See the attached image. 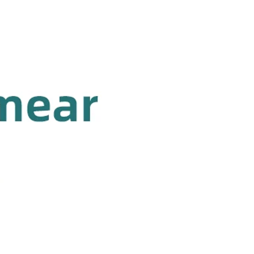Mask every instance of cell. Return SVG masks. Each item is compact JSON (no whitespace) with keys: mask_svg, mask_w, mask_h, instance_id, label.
<instances>
[{"mask_svg":"<svg viewBox=\"0 0 254 254\" xmlns=\"http://www.w3.org/2000/svg\"><path fill=\"white\" fill-rule=\"evenodd\" d=\"M98 96H95L93 99H90V97H86L85 96L83 98V112H84V117H83V121L84 122H89L90 121V107L92 104L94 103H97Z\"/></svg>","mask_w":254,"mask_h":254,"instance_id":"277c9868","label":"cell"},{"mask_svg":"<svg viewBox=\"0 0 254 254\" xmlns=\"http://www.w3.org/2000/svg\"><path fill=\"white\" fill-rule=\"evenodd\" d=\"M7 104L12 103H15V122H22V100L18 96H9L5 99Z\"/></svg>","mask_w":254,"mask_h":254,"instance_id":"3957f363","label":"cell"},{"mask_svg":"<svg viewBox=\"0 0 254 254\" xmlns=\"http://www.w3.org/2000/svg\"><path fill=\"white\" fill-rule=\"evenodd\" d=\"M7 105L5 98L0 96V122L7 121Z\"/></svg>","mask_w":254,"mask_h":254,"instance_id":"5b68a950","label":"cell"},{"mask_svg":"<svg viewBox=\"0 0 254 254\" xmlns=\"http://www.w3.org/2000/svg\"><path fill=\"white\" fill-rule=\"evenodd\" d=\"M60 103H69L71 108V122L77 121V103L76 99L70 96H61L59 99Z\"/></svg>","mask_w":254,"mask_h":254,"instance_id":"7a4b0ae2","label":"cell"},{"mask_svg":"<svg viewBox=\"0 0 254 254\" xmlns=\"http://www.w3.org/2000/svg\"><path fill=\"white\" fill-rule=\"evenodd\" d=\"M51 110V103L50 101L48 100V98H46L43 103L41 105H36V96L30 99L28 101V108H27V112H28V118L33 122H48L49 121L50 116H35V112H48Z\"/></svg>","mask_w":254,"mask_h":254,"instance_id":"6da1fadb","label":"cell"}]
</instances>
